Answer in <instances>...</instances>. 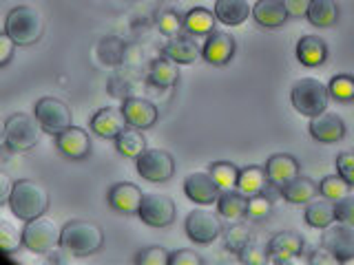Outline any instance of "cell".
<instances>
[{
  "instance_id": "3",
  "label": "cell",
  "mask_w": 354,
  "mask_h": 265,
  "mask_svg": "<svg viewBox=\"0 0 354 265\" xmlns=\"http://www.w3.org/2000/svg\"><path fill=\"white\" fill-rule=\"evenodd\" d=\"M5 31L9 33V38L14 40L18 47L36 44L42 38V31H44V22H42L40 11H36L33 7H27V5L14 7L7 14Z\"/></svg>"
},
{
  "instance_id": "24",
  "label": "cell",
  "mask_w": 354,
  "mask_h": 265,
  "mask_svg": "<svg viewBox=\"0 0 354 265\" xmlns=\"http://www.w3.org/2000/svg\"><path fill=\"white\" fill-rule=\"evenodd\" d=\"M297 60L304 66H321L328 60V44L319 36H304L297 42Z\"/></svg>"
},
{
  "instance_id": "44",
  "label": "cell",
  "mask_w": 354,
  "mask_h": 265,
  "mask_svg": "<svg viewBox=\"0 0 354 265\" xmlns=\"http://www.w3.org/2000/svg\"><path fill=\"white\" fill-rule=\"evenodd\" d=\"M18 44L9 38V33H0V66H5L11 62V58H14V51H16Z\"/></svg>"
},
{
  "instance_id": "2",
  "label": "cell",
  "mask_w": 354,
  "mask_h": 265,
  "mask_svg": "<svg viewBox=\"0 0 354 265\" xmlns=\"http://www.w3.org/2000/svg\"><path fill=\"white\" fill-rule=\"evenodd\" d=\"M104 243V232L93 221L73 219L64 224L60 235V248H64L73 257H88L95 254Z\"/></svg>"
},
{
  "instance_id": "12",
  "label": "cell",
  "mask_w": 354,
  "mask_h": 265,
  "mask_svg": "<svg viewBox=\"0 0 354 265\" xmlns=\"http://www.w3.org/2000/svg\"><path fill=\"white\" fill-rule=\"evenodd\" d=\"M301 252H304L301 235H297V232H277L270 239L268 248H266V257H268V263L283 265L295 261Z\"/></svg>"
},
{
  "instance_id": "40",
  "label": "cell",
  "mask_w": 354,
  "mask_h": 265,
  "mask_svg": "<svg viewBox=\"0 0 354 265\" xmlns=\"http://www.w3.org/2000/svg\"><path fill=\"white\" fill-rule=\"evenodd\" d=\"M169 261H171V252H166L164 248H158V246L142 250L136 259V263L140 265H169Z\"/></svg>"
},
{
  "instance_id": "45",
  "label": "cell",
  "mask_w": 354,
  "mask_h": 265,
  "mask_svg": "<svg viewBox=\"0 0 354 265\" xmlns=\"http://www.w3.org/2000/svg\"><path fill=\"white\" fill-rule=\"evenodd\" d=\"M281 3L290 18H306L310 7V0H281Z\"/></svg>"
},
{
  "instance_id": "29",
  "label": "cell",
  "mask_w": 354,
  "mask_h": 265,
  "mask_svg": "<svg viewBox=\"0 0 354 265\" xmlns=\"http://www.w3.org/2000/svg\"><path fill=\"white\" fill-rule=\"evenodd\" d=\"M149 77H151V82L155 86L169 88V86H175L177 80H180V69H177V62H173V60L166 58V55H162V58L151 62Z\"/></svg>"
},
{
  "instance_id": "18",
  "label": "cell",
  "mask_w": 354,
  "mask_h": 265,
  "mask_svg": "<svg viewBox=\"0 0 354 265\" xmlns=\"http://www.w3.org/2000/svg\"><path fill=\"white\" fill-rule=\"evenodd\" d=\"M127 126L129 124H127L124 110L115 108V106L100 108L91 119V130L97 132V135L104 137V139H115Z\"/></svg>"
},
{
  "instance_id": "26",
  "label": "cell",
  "mask_w": 354,
  "mask_h": 265,
  "mask_svg": "<svg viewBox=\"0 0 354 265\" xmlns=\"http://www.w3.org/2000/svg\"><path fill=\"white\" fill-rule=\"evenodd\" d=\"M268 175H266V168L261 166H246L243 170H239V179H237V190L246 197L252 195H263L268 190Z\"/></svg>"
},
{
  "instance_id": "28",
  "label": "cell",
  "mask_w": 354,
  "mask_h": 265,
  "mask_svg": "<svg viewBox=\"0 0 354 265\" xmlns=\"http://www.w3.org/2000/svg\"><path fill=\"white\" fill-rule=\"evenodd\" d=\"M306 18L310 20L313 27H321V29L335 27L339 20V5L335 0H310Z\"/></svg>"
},
{
  "instance_id": "4",
  "label": "cell",
  "mask_w": 354,
  "mask_h": 265,
  "mask_svg": "<svg viewBox=\"0 0 354 265\" xmlns=\"http://www.w3.org/2000/svg\"><path fill=\"white\" fill-rule=\"evenodd\" d=\"M290 102L299 115L315 117L328 108V102H330L328 86L324 82L315 80V77H304V80L295 82L290 91Z\"/></svg>"
},
{
  "instance_id": "15",
  "label": "cell",
  "mask_w": 354,
  "mask_h": 265,
  "mask_svg": "<svg viewBox=\"0 0 354 265\" xmlns=\"http://www.w3.org/2000/svg\"><path fill=\"white\" fill-rule=\"evenodd\" d=\"M55 144H58V150L64 155L66 159H84L86 155L91 153V139H88V132L84 128L73 126V124L55 135Z\"/></svg>"
},
{
  "instance_id": "34",
  "label": "cell",
  "mask_w": 354,
  "mask_h": 265,
  "mask_svg": "<svg viewBox=\"0 0 354 265\" xmlns=\"http://www.w3.org/2000/svg\"><path fill=\"white\" fill-rule=\"evenodd\" d=\"M352 190V186L343 179V177L337 173V175H328L324 177V181L319 184V195L330 199V202H339V199L348 197Z\"/></svg>"
},
{
  "instance_id": "19",
  "label": "cell",
  "mask_w": 354,
  "mask_h": 265,
  "mask_svg": "<svg viewBox=\"0 0 354 265\" xmlns=\"http://www.w3.org/2000/svg\"><path fill=\"white\" fill-rule=\"evenodd\" d=\"M124 117H127V124L133 128H151L155 121H158V108H155L153 102L149 99H142V97H127L124 99Z\"/></svg>"
},
{
  "instance_id": "25",
  "label": "cell",
  "mask_w": 354,
  "mask_h": 265,
  "mask_svg": "<svg viewBox=\"0 0 354 265\" xmlns=\"http://www.w3.org/2000/svg\"><path fill=\"white\" fill-rule=\"evenodd\" d=\"M166 58L177 62V64H193L199 55H202V49L197 47V42L193 38H188V36H175L171 38V42L166 44L164 51H162Z\"/></svg>"
},
{
  "instance_id": "35",
  "label": "cell",
  "mask_w": 354,
  "mask_h": 265,
  "mask_svg": "<svg viewBox=\"0 0 354 265\" xmlns=\"http://www.w3.org/2000/svg\"><path fill=\"white\" fill-rule=\"evenodd\" d=\"M328 93L337 102H354V75H335L328 84Z\"/></svg>"
},
{
  "instance_id": "42",
  "label": "cell",
  "mask_w": 354,
  "mask_h": 265,
  "mask_svg": "<svg viewBox=\"0 0 354 265\" xmlns=\"http://www.w3.org/2000/svg\"><path fill=\"white\" fill-rule=\"evenodd\" d=\"M337 173L346 179L350 186H354V150H346L337 157Z\"/></svg>"
},
{
  "instance_id": "11",
  "label": "cell",
  "mask_w": 354,
  "mask_h": 265,
  "mask_svg": "<svg viewBox=\"0 0 354 265\" xmlns=\"http://www.w3.org/2000/svg\"><path fill=\"white\" fill-rule=\"evenodd\" d=\"M186 235L191 241L199 243V246H210L219 235H221V224L217 215L208 213L204 208H197L186 217Z\"/></svg>"
},
{
  "instance_id": "16",
  "label": "cell",
  "mask_w": 354,
  "mask_h": 265,
  "mask_svg": "<svg viewBox=\"0 0 354 265\" xmlns=\"http://www.w3.org/2000/svg\"><path fill=\"white\" fill-rule=\"evenodd\" d=\"M310 135L321 144H337L346 137V124L337 113H319L310 117Z\"/></svg>"
},
{
  "instance_id": "36",
  "label": "cell",
  "mask_w": 354,
  "mask_h": 265,
  "mask_svg": "<svg viewBox=\"0 0 354 265\" xmlns=\"http://www.w3.org/2000/svg\"><path fill=\"white\" fill-rule=\"evenodd\" d=\"M224 243H226V248L230 252H235V254H241L243 250H246L250 246V230L246 226H241V224H235V226H230L226 232H224Z\"/></svg>"
},
{
  "instance_id": "47",
  "label": "cell",
  "mask_w": 354,
  "mask_h": 265,
  "mask_svg": "<svg viewBox=\"0 0 354 265\" xmlns=\"http://www.w3.org/2000/svg\"><path fill=\"white\" fill-rule=\"evenodd\" d=\"M11 190H14V181H11V177L0 168V206L9 204Z\"/></svg>"
},
{
  "instance_id": "32",
  "label": "cell",
  "mask_w": 354,
  "mask_h": 265,
  "mask_svg": "<svg viewBox=\"0 0 354 265\" xmlns=\"http://www.w3.org/2000/svg\"><path fill=\"white\" fill-rule=\"evenodd\" d=\"M115 148L120 155H124L129 159H138L140 155L147 150V139L140 132V128L127 126L124 130L115 137Z\"/></svg>"
},
{
  "instance_id": "43",
  "label": "cell",
  "mask_w": 354,
  "mask_h": 265,
  "mask_svg": "<svg viewBox=\"0 0 354 265\" xmlns=\"http://www.w3.org/2000/svg\"><path fill=\"white\" fill-rule=\"evenodd\" d=\"M204 261L199 259V254L193 250H177L171 254L169 265H202Z\"/></svg>"
},
{
  "instance_id": "30",
  "label": "cell",
  "mask_w": 354,
  "mask_h": 265,
  "mask_svg": "<svg viewBox=\"0 0 354 265\" xmlns=\"http://www.w3.org/2000/svg\"><path fill=\"white\" fill-rule=\"evenodd\" d=\"M215 14L208 11L206 7H195L186 14L184 18V29L191 33V36H210L215 31Z\"/></svg>"
},
{
  "instance_id": "41",
  "label": "cell",
  "mask_w": 354,
  "mask_h": 265,
  "mask_svg": "<svg viewBox=\"0 0 354 265\" xmlns=\"http://www.w3.org/2000/svg\"><path fill=\"white\" fill-rule=\"evenodd\" d=\"M335 217L339 224L354 226V197H343L339 202H335Z\"/></svg>"
},
{
  "instance_id": "5",
  "label": "cell",
  "mask_w": 354,
  "mask_h": 265,
  "mask_svg": "<svg viewBox=\"0 0 354 265\" xmlns=\"http://www.w3.org/2000/svg\"><path fill=\"white\" fill-rule=\"evenodd\" d=\"M40 132L42 128L36 115L14 113L5 121V146L11 153H27L38 144Z\"/></svg>"
},
{
  "instance_id": "9",
  "label": "cell",
  "mask_w": 354,
  "mask_h": 265,
  "mask_svg": "<svg viewBox=\"0 0 354 265\" xmlns=\"http://www.w3.org/2000/svg\"><path fill=\"white\" fill-rule=\"evenodd\" d=\"M321 248L328 250L337 263H348L354 259V226L332 224L324 228L321 235Z\"/></svg>"
},
{
  "instance_id": "22",
  "label": "cell",
  "mask_w": 354,
  "mask_h": 265,
  "mask_svg": "<svg viewBox=\"0 0 354 265\" xmlns=\"http://www.w3.org/2000/svg\"><path fill=\"white\" fill-rule=\"evenodd\" d=\"M213 14L221 25L235 27L248 20V16L252 14V7L248 5V0H217Z\"/></svg>"
},
{
  "instance_id": "33",
  "label": "cell",
  "mask_w": 354,
  "mask_h": 265,
  "mask_svg": "<svg viewBox=\"0 0 354 265\" xmlns=\"http://www.w3.org/2000/svg\"><path fill=\"white\" fill-rule=\"evenodd\" d=\"M210 177L219 186V190H235L239 179V168L230 161H215L210 164Z\"/></svg>"
},
{
  "instance_id": "38",
  "label": "cell",
  "mask_w": 354,
  "mask_h": 265,
  "mask_svg": "<svg viewBox=\"0 0 354 265\" xmlns=\"http://www.w3.org/2000/svg\"><path fill=\"white\" fill-rule=\"evenodd\" d=\"M272 213V202L263 195H252L248 197V208H246V217L252 221H263Z\"/></svg>"
},
{
  "instance_id": "21",
  "label": "cell",
  "mask_w": 354,
  "mask_h": 265,
  "mask_svg": "<svg viewBox=\"0 0 354 265\" xmlns=\"http://www.w3.org/2000/svg\"><path fill=\"white\" fill-rule=\"evenodd\" d=\"M252 18L259 27L266 29H279L290 18L281 0H257L252 7Z\"/></svg>"
},
{
  "instance_id": "6",
  "label": "cell",
  "mask_w": 354,
  "mask_h": 265,
  "mask_svg": "<svg viewBox=\"0 0 354 265\" xmlns=\"http://www.w3.org/2000/svg\"><path fill=\"white\" fill-rule=\"evenodd\" d=\"M60 235L62 228L55 226V221L38 217L27 221L25 230H22V246L31 252L47 254L53 252L55 248H60Z\"/></svg>"
},
{
  "instance_id": "46",
  "label": "cell",
  "mask_w": 354,
  "mask_h": 265,
  "mask_svg": "<svg viewBox=\"0 0 354 265\" xmlns=\"http://www.w3.org/2000/svg\"><path fill=\"white\" fill-rule=\"evenodd\" d=\"M239 261H241V263H246V265H261V263H266L268 259L263 257V252H261V250L248 246L246 250H243V252L239 254Z\"/></svg>"
},
{
  "instance_id": "13",
  "label": "cell",
  "mask_w": 354,
  "mask_h": 265,
  "mask_svg": "<svg viewBox=\"0 0 354 265\" xmlns=\"http://www.w3.org/2000/svg\"><path fill=\"white\" fill-rule=\"evenodd\" d=\"M184 193L191 202L199 204V206H208L215 204L217 197L221 195L219 186L215 184V179L210 177V173H193L184 179Z\"/></svg>"
},
{
  "instance_id": "23",
  "label": "cell",
  "mask_w": 354,
  "mask_h": 265,
  "mask_svg": "<svg viewBox=\"0 0 354 265\" xmlns=\"http://www.w3.org/2000/svg\"><path fill=\"white\" fill-rule=\"evenodd\" d=\"M279 193L288 204H308L319 195V184H315L310 177L297 175L295 179L279 188Z\"/></svg>"
},
{
  "instance_id": "20",
  "label": "cell",
  "mask_w": 354,
  "mask_h": 265,
  "mask_svg": "<svg viewBox=\"0 0 354 265\" xmlns=\"http://www.w3.org/2000/svg\"><path fill=\"white\" fill-rule=\"evenodd\" d=\"M263 168H266V175H268L270 186L281 188L299 175V161L292 155L279 153V155H272V157L266 161Z\"/></svg>"
},
{
  "instance_id": "39",
  "label": "cell",
  "mask_w": 354,
  "mask_h": 265,
  "mask_svg": "<svg viewBox=\"0 0 354 265\" xmlns=\"http://www.w3.org/2000/svg\"><path fill=\"white\" fill-rule=\"evenodd\" d=\"M158 27L164 36L175 38V36H180V31L184 29V20L177 16L175 11H162L158 18Z\"/></svg>"
},
{
  "instance_id": "17",
  "label": "cell",
  "mask_w": 354,
  "mask_h": 265,
  "mask_svg": "<svg viewBox=\"0 0 354 265\" xmlns=\"http://www.w3.org/2000/svg\"><path fill=\"white\" fill-rule=\"evenodd\" d=\"M142 199H144V193L131 181L113 184L109 190V206L122 215H138Z\"/></svg>"
},
{
  "instance_id": "27",
  "label": "cell",
  "mask_w": 354,
  "mask_h": 265,
  "mask_svg": "<svg viewBox=\"0 0 354 265\" xmlns=\"http://www.w3.org/2000/svg\"><path fill=\"white\" fill-rule=\"evenodd\" d=\"M217 213L219 217H224L228 221H237L241 217H246V208H248V197L241 195L237 188L235 190H221L217 197Z\"/></svg>"
},
{
  "instance_id": "48",
  "label": "cell",
  "mask_w": 354,
  "mask_h": 265,
  "mask_svg": "<svg viewBox=\"0 0 354 265\" xmlns=\"http://www.w3.org/2000/svg\"><path fill=\"white\" fill-rule=\"evenodd\" d=\"M5 146V121H0V148Z\"/></svg>"
},
{
  "instance_id": "31",
  "label": "cell",
  "mask_w": 354,
  "mask_h": 265,
  "mask_svg": "<svg viewBox=\"0 0 354 265\" xmlns=\"http://www.w3.org/2000/svg\"><path fill=\"white\" fill-rule=\"evenodd\" d=\"M337 221L335 217V202L330 199H321V202H313L308 204L306 208V224L310 228H317V230H324L328 226H332Z\"/></svg>"
},
{
  "instance_id": "7",
  "label": "cell",
  "mask_w": 354,
  "mask_h": 265,
  "mask_svg": "<svg viewBox=\"0 0 354 265\" xmlns=\"http://www.w3.org/2000/svg\"><path fill=\"white\" fill-rule=\"evenodd\" d=\"M33 115H36L42 132H49V135H58L64 128H69L73 119L71 108L58 97H40L33 108Z\"/></svg>"
},
{
  "instance_id": "1",
  "label": "cell",
  "mask_w": 354,
  "mask_h": 265,
  "mask_svg": "<svg viewBox=\"0 0 354 265\" xmlns=\"http://www.w3.org/2000/svg\"><path fill=\"white\" fill-rule=\"evenodd\" d=\"M9 208L20 221H31V219L42 217L49 208L47 188L33 179L14 181V190H11V197H9Z\"/></svg>"
},
{
  "instance_id": "10",
  "label": "cell",
  "mask_w": 354,
  "mask_h": 265,
  "mask_svg": "<svg viewBox=\"0 0 354 265\" xmlns=\"http://www.w3.org/2000/svg\"><path fill=\"white\" fill-rule=\"evenodd\" d=\"M138 217L151 228H166L173 224L175 219V202L166 195H144Z\"/></svg>"
},
{
  "instance_id": "37",
  "label": "cell",
  "mask_w": 354,
  "mask_h": 265,
  "mask_svg": "<svg viewBox=\"0 0 354 265\" xmlns=\"http://www.w3.org/2000/svg\"><path fill=\"white\" fill-rule=\"evenodd\" d=\"M20 246H22V232L14 224L0 219V252L14 254L18 252Z\"/></svg>"
},
{
  "instance_id": "8",
  "label": "cell",
  "mask_w": 354,
  "mask_h": 265,
  "mask_svg": "<svg viewBox=\"0 0 354 265\" xmlns=\"http://www.w3.org/2000/svg\"><path fill=\"white\" fill-rule=\"evenodd\" d=\"M138 173L142 179L155 181V184H164L169 181L175 175V159L169 150L162 148H147L140 157L136 159Z\"/></svg>"
},
{
  "instance_id": "14",
  "label": "cell",
  "mask_w": 354,
  "mask_h": 265,
  "mask_svg": "<svg viewBox=\"0 0 354 265\" xmlns=\"http://www.w3.org/2000/svg\"><path fill=\"white\" fill-rule=\"evenodd\" d=\"M235 38L224 31H213L202 47V58L213 66H224L235 55Z\"/></svg>"
}]
</instances>
